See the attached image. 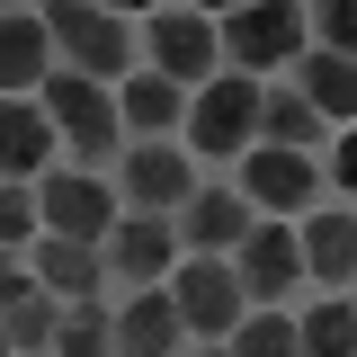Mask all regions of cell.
<instances>
[{"instance_id": "1", "label": "cell", "mask_w": 357, "mask_h": 357, "mask_svg": "<svg viewBox=\"0 0 357 357\" xmlns=\"http://www.w3.org/2000/svg\"><path fill=\"white\" fill-rule=\"evenodd\" d=\"M36 107H45V126H54V143L72 152L63 170H89V178H107L116 170V152H126V126H116V89H98L81 81V72H45L36 81Z\"/></svg>"}, {"instance_id": "2", "label": "cell", "mask_w": 357, "mask_h": 357, "mask_svg": "<svg viewBox=\"0 0 357 357\" xmlns=\"http://www.w3.org/2000/svg\"><path fill=\"white\" fill-rule=\"evenodd\" d=\"M36 18H45V36H54V63H63V72H81V81H98V89H116L134 72V18H126V9L45 0Z\"/></svg>"}, {"instance_id": "3", "label": "cell", "mask_w": 357, "mask_h": 357, "mask_svg": "<svg viewBox=\"0 0 357 357\" xmlns=\"http://www.w3.org/2000/svg\"><path fill=\"white\" fill-rule=\"evenodd\" d=\"M134 63L152 72V81H170V89H206L223 72V54H215V9H143L134 18Z\"/></svg>"}, {"instance_id": "4", "label": "cell", "mask_w": 357, "mask_h": 357, "mask_svg": "<svg viewBox=\"0 0 357 357\" xmlns=\"http://www.w3.org/2000/svg\"><path fill=\"white\" fill-rule=\"evenodd\" d=\"M178 134H188V143H178L188 161H241V152H250V134H259V81L215 72L206 89H188Z\"/></svg>"}, {"instance_id": "5", "label": "cell", "mask_w": 357, "mask_h": 357, "mask_svg": "<svg viewBox=\"0 0 357 357\" xmlns=\"http://www.w3.org/2000/svg\"><path fill=\"white\" fill-rule=\"evenodd\" d=\"M215 54H223V72H241V81H268V72H286V63L304 54V9H286V0L223 9V18H215Z\"/></svg>"}, {"instance_id": "6", "label": "cell", "mask_w": 357, "mask_h": 357, "mask_svg": "<svg viewBox=\"0 0 357 357\" xmlns=\"http://www.w3.org/2000/svg\"><path fill=\"white\" fill-rule=\"evenodd\" d=\"M232 197L259 223H304L321 206V170H312V152H268V143H250L232 161Z\"/></svg>"}, {"instance_id": "7", "label": "cell", "mask_w": 357, "mask_h": 357, "mask_svg": "<svg viewBox=\"0 0 357 357\" xmlns=\"http://www.w3.org/2000/svg\"><path fill=\"white\" fill-rule=\"evenodd\" d=\"M107 188H116V215H161L170 223L178 206L197 197V161H188L178 143H126L116 170H107Z\"/></svg>"}, {"instance_id": "8", "label": "cell", "mask_w": 357, "mask_h": 357, "mask_svg": "<svg viewBox=\"0 0 357 357\" xmlns=\"http://www.w3.org/2000/svg\"><path fill=\"white\" fill-rule=\"evenodd\" d=\"M36 223H45V241H89V250H98V241L116 232V188L54 161V170L36 178Z\"/></svg>"}, {"instance_id": "9", "label": "cell", "mask_w": 357, "mask_h": 357, "mask_svg": "<svg viewBox=\"0 0 357 357\" xmlns=\"http://www.w3.org/2000/svg\"><path fill=\"white\" fill-rule=\"evenodd\" d=\"M161 295H170L178 331H188L197 349H223V340H232V321L250 312V304H241V286H232V268H223V259H178Z\"/></svg>"}, {"instance_id": "10", "label": "cell", "mask_w": 357, "mask_h": 357, "mask_svg": "<svg viewBox=\"0 0 357 357\" xmlns=\"http://www.w3.org/2000/svg\"><path fill=\"white\" fill-rule=\"evenodd\" d=\"M232 286H241V304L250 312H286V295L304 286V259H295V223H250L241 232V250H232Z\"/></svg>"}, {"instance_id": "11", "label": "cell", "mask_w": 357, "mask_h": 357, "mask_svg": "<svg viewBox=\"0 0 357 357\" xmlns=\"http://www.w3.org/2000/svg\"><path fill=\"white\" fill-rule=\"evenodd\" d=\"M250 223H259V215L232 197V178H197V197L170 215V232H178V259H232Z\"/></svg>"}, {"instance_id": "12", "label": "cell", "mask_w": 357, "mask_h": 357, "mask_svg": "<svg viewBox=\"0 0 357 357\" xmlns=\"http://www.w3.org/2000/svg\"><path fill=\"white\" fill-rule=\"evenodd\" d=\"M98 268L126 286V295H143V286H170L178 268V232L161 215H116V232L98 241Z\"/></svg>"}, {"instance_id": "13", "label": "cell", "mask_w": 357, "mask_h": 357, "mask_svg": "<svg viewBox=\"0 0 357 357\" xmlns=\"http://www.w3.org/2000/svg\"><path fill=\"white\" fill-rule=\"evenodd\" d=\"M295 259H304V277L321 295H349V277H357V215L349 206H312V215L295 223Z\"/></svg>"}, {"instance_id": "14", "label": "cell", "mask_w": 357, "mask_h": 357, "mask_svg": "<svg viewBox=\"0 0 357 357\" xmlns=\"http://www.w3.org/2000/svg\"><path fill=\"white\" fill-rule=\"evenodd\" d=\"M286 72H295L286 89H295V98H304V107H312V116H321L331 134L357 116V63H349V54H321V45H304Z\"/></svg>"}, {"instance_id": "15", "label": "cell", "mask_w": 357, "mask_h": 357, "mask_svg": "<svg viewBox=\"0 0 357 357\" xmlns=\"http://www.w3.org/2000/svg\"><path fill=\"white\" fill-rule=\"evenodd\" d=\"M178 116H188V89L152 81L143 63L116 81V126H126V143H178Z\"/></svg>"}, {"instance_id": "16", "label": "cell", "mask_w": 357, "mask_h": 357, "mask_svg": "<svg viewBox=\"0 0 357 357\" xmlns=\"http://www.w3.org/2000/svg\"><path fill=\"white\" fill-rule=\"evenodd\" d=\"M54 126H45L36 98H0V178H18V188H36L45 170H54Z\"/></svg>"}, {"instance_id": "17", "label": "cell", "mask_w": 357, "mask_h": 357, "mask_svg": "<svg viewBox=\"0 0 357 357\" xmlns=\"http://www.w3.org/2000/svg\"><path fill=\"white\" fill-rule=\"evenodd\" d=\"M107 331H116V357H178V349H188V331H178V312H170L161 286L126 295V304L107 312Z\"/></svg>"}, {"instance_id": "18", "label": "cell", "mask_w": 357, "mask_h": 357, "mask_svg": "<svg viewBox=\"0 0 357 357\" xmlns=\"http://www.w3.org/2000/svg\"><path fill=\"white\" fill-rule=\"evenodd\" d=\"M54 72V36L36 9H0V98H36V81Z\"/></svg>"}, {"instance_id": "19", "label": "cell", "mask_w": 357, "mask_h": 357, "mask_svg": "<svg viewBox=\"0 0 357 357\" xmlns=\"http://www.w3.org/2000/svg\"><path fill=\"white\" fill-rule=\"evenodd\" d=\"M27 277H36L54 304H89V295H107V268H98V250H89V241H36Z\"/></svg>"}, {"instance_id": "20", "label": "cell", "mask_w": 357, "mask_h": 357, "mask_svg": "<svg viewBox=\"0 0 357 357\" xmlns=\"http://www.w3.org/2000/svg\"><path fill=\"white\" fill-rule=\"evenodd\" d=\"M321 134L331 126H321L286 81H259V134H250V143H268V152H321Z\"/></svg>"}, {"instance_id": "21", "label": "cell", "mask_w": 357, "mask_h": 357, "mask_svg": "<svg viewBox=\"0 0 357 357\" xmlns=\"http://www.w3.org/2000/svg\"><path fill=\"white\" fill-rule=\"evenodd\" d=\"M295 357H357V312H349V295H321L312 312H295Z\"/></svg>"}, {"instance_id": "22", "label": "cell", "mask_w": 357, "mask_h": 357, "mask_svg": "<svg viewBox=\"0 0 357 357\" xmlns=\"http://www.w3.org/2000/svg\"><path fill=\"white\" fill-rule=\"evenodd\" d=\"M54 321H63V304H54L45 286H27L18 304L0 312V340H9V357H45V349H54Z\"/></svg>"}, {"instance_id": "23", "label": "cell", "mask_w": 357, "mask_h": 357, "mask_svg": "<svg viewBox=\"0 0 357 357\" xmlns=\"http://www.w3.org/2000/svg\"><path fill=\"white\" fill-rule=\"evenodd\" d=\"M45 357H116L107 295H89V304H63V321H54V349H45Z\"/></svg>"}, {"instance_id": "24", "label": "cell", "mask_w": 357, "mask_h": 357, "mask_svg": "<svg viewBox=\"0 0 357 357\" xmlns=\"http://www.w3.org/2000/svg\"><path fill=\"white\" fill-rule=\"evenodd\" d=\"M223 357H295V312H241Z\"/></svg>"}, {"instance_id": "25", "label": "cell", "mask_w": 357, "mask_h": 357, "mask_svg": "<svg viewBox=\"0 0 357 357\" xmlns=\"http://www.w3.org/2000/svg\"><path fill=\"white\" fill-rule=\"evenodd\" d=\"M36 241V188H18V178H0V250L18 259Z\"/></svg>"}, {"instance_id": "26", "label": "cell", "mask_w": 357, "mask_h": 357, "mask_svg": "<svg viewBox=\"0 0 357 357\" xmlns=\"http://www.w3.org/2000/svg\"><path fill=\"white\" fill-rule=\"evenodd\" d=\"M27 286H36V277H27V259H9V250H0V312L18 304V295H27Z\"/></svg>"}, {"instance_id": "27", "label": "cell", "mask_w": 357, "mask_h": 357, "mask_svg": "<svg viewBox=\"0 0 357 357\" xmlns=\"http://www.w3.org/2000/svg\"><path fill=\"white\" fill-rule=\"evenodd\" d=\"M178 357H223V349H178Z\"/></svg>"}, {"instance_id": "28", "label": "cell", "mask_w": 357, "mask_h": 357, "mask_svg": "<svg viewBox=\"0 0 357 357\" xmlns=\"http://www.w3.org/2000/svg\"><path fill=\"white\" fill-rule=\"evenodd\" d=\"M0 357H9V340H0Z\"/></svg>"}]
</instances>
